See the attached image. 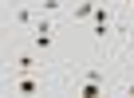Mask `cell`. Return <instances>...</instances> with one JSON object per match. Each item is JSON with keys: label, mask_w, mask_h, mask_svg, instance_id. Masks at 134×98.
Masks as SVG:
<instances>
[{"label": "cell", "mask_w": 134, "mask_h": 98, "mask_svg": "<svg viewBox=\"0 0 134 98\" xmlns=\"http://www.w3.org/2000/svg\"><path fill=\"white\" fill-rule=\"evenodd\" d=\"M126 94H130V98H134V82H126Z\"/></svg>", "instance_id": "8"}, {"label": "cell", "mask_w": 134, "mask_h": 98, "mask_svg": "<svg viewBox=\"0 0 134 98\" xmlns=\"http://www.w3.org/2000/svg\"><path fill=\"white\" fill-rule=\"evenodd\" d=\"M130 43H134V24H130Z\"/></svg>", "instance_id": "10"}, {"label": "cell", "mask_w": 134, "mask_h": 98, "mask_svg": "<svg viewBox=\"0 0 134 98\" xmlns=\"http://www.w3.org/2000/svg\"><path fill=\"white\" fill-rule=\"evenodd\" d=\"M16 24L32 32V24H36V12H32V8H20V12H16Z\"/></svg>", "instance_id": "6"}, {"label": "cell", "mask_w": 134, "mask_h": 98, "mask_svg": "<svg viewBox=\"0 0 134 98\" xmlns=\"http://www.w3.org/2000/svg\"><path fill=\"white\" fill-rule=\"evenodd\" d=\"M95 8H99V0H79V4L71 8V16H75V20H91Z\"/></svg>", "instance_id": "3"}, {"label": "cell", "mask_w": 134, "mask_h": 98, "mask_svg": "<svg viewBox=\"0 0 134 98\" xmlns=\"http://www.w3.org/2000/svg\"><path fill=\"white\" fill-rule=\"evenodd\" d=\"M122 4H126V8H134V0H122Z\"/></svg>", "instance_id": "9"}, {"label": "cell", "mask_w": 134, "mask_h": 98, "mask_svg": "<svg viewBox=\"0 0 134 98\" xmlns=\"http://www.w3.org/2000/svg\"><path fill=\"white\" fill-rule=\"evenodd\" d=\"M75 90H79L83 98H99V94H103V82H91V78H79V82H75Z\"/></svg>", "instance_id": "4"}, {"label": "cell", "mask_w": 134, "mask_h": 98, "mask_svg": "<svg viewBox=\"0 0 134 98\" xmlns=\"http://www.w3.org/2000/svg\"><path fill=\"white\" fill-rule=\"evenodd\" d=\"M12 63H16V75H24V71H36V55H28V51H24V55H16Z\"/></svg>", "instance_id": "5"}, {"label": "cell", "mask_w": 134, "mask_h": 98, "mask_svg": "<svg viewBox=\"0 0 134 98\" xmlns=\"http://www.w3.org/2000/svg\"><path fill=\"white\" fill-rule=\"evenodd\" d=\"M63 8V0H40V12L43 16H51V12H59Z\"/></svg>", "instance_id": "7"}, {"label": "cell", "mask_w": 134, "mask_h": 98, "mask_svg": "<svg viewBox=\"0 0 134 98\" xmlns=\"http://www.w3.org/2000/svg\"><path fill=\"white\" fill-rule=\"evenodd\" d=\"M32 47H36V51H51V47H55V24H51L47 16H40V20L32 24Z\"/></svg>", "instance_id": "1"}, {"label": "cell", "mask_w": 134, "mask_h": 98, "mask_svg": "<svg viewBox=\"0 0 134 98\" xmlns=\"http://www.w3.org/2000/svg\"><path fill=\"white\" fill-rule=\"evenodd\" d=\"M40 86H43V82H40L32 71H24V75H12V90H16V94H36Z\"/></svg>", "instance_id": "2"}]
</instances>
